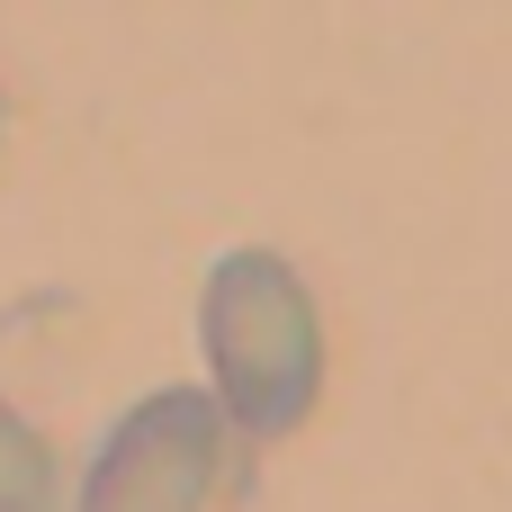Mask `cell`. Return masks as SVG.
I'll return each mask as SVG.
<instances>
[{"mask_svg": "<svg viewBox=\"0 0 512 512\" xmlns=\"http://www.w3.org/2000/svg\"><path fill=\"white\" fill-rule=\"evenodd\" d=\"M243 432L225 423V405L207 387H153L144 405H126L99 441V459L81 468L72 512H234L243 495Z\"/></svg>", "mask_w": 512, "mask_h": 512, "instance_id": "cell-2", "label": "cell"}, {"mask_svg": "<svg viewBox=\"0 0 512 512\" xmlns=\"http://www.w3.org/2000/svg\"><path fill=\"white\" fill-rule=\"evenodd\" d=\"M0 135H9V99H0Z\"/></svg>", "mask_w": 512, "mask_h": 512, "instance_id": "cell-4", "label": "cell"}, {"mask_svg": "<svg viewBox=\"0 0 512 512\" xmlns=\"http://www.w3.org/2000/svg\"><path fill=\"white\" fill-rule=\"evenodd\" d=\"M198 351H207V396L243 441H288L324 405V315L297 261L243 243L207 270L198 288Z\"/></svg>", "mask_w": 512, "mask_h": 512, "instance_id": "cell-1", "label": "cell"}, {"mask_svg": "<svg viewBox=\"0 0 512 512\" xmlns=\"http://www.w3.org/2000/svg\"><path fill=\"white\" fill-rule=\"evenodd\" d=\"M54 504H63V468H54L45 432L18 405H0V512H54Z\"/></svg>", "mask_w": 512, "mask_h": 512, "instance_id": "cell-3", "label": "cell"}]
</instances>
